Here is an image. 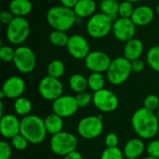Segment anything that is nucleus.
Here are the masks:
<instances>
[{
  "label": "nucleus",
  "mask_w": 159,
  "mask_h": 159,
  "mask_svg": "<svg viewBox=\"0 0 159 159\" xmlns=\"http://www.w3.org/2000/svg\"><path fill=\"white\" fill-rule=\"evenodd\" d=\"M131 126L139 138L152 139L158 132V117L155 112L142 107L137 109L132 115Z\"/></svg>",
  "instance_id": "f257e3e1"
},
{
  "label": "nucleus",
  "mask_w": 159,
  "mask_h": 159,
  "mask_svg": "<svg viewBox=\"0 0 159 159\" xmlns=\"http://www.w3.org/2000/svg\"><path fill=\"white\" fill-rule=\"evenodd\" d=\"M47 129L44 119L35 115H28L20 120V134H22L30 143L39 144L47 136Z\"/></svg>",
  "instance_id": "f03ea898"
},
{
  "label": "nucleus",
  "mask_w": 159,
  "mask_h": 159,
  "mask_svg": "<svg viewBox=\"0 0 159 159\" xmlns=\"http://www.w3.org/2000/svg\"><path fill=\"white\" fill-rule=\"evenodd\" d=\"M76 15L73 8L64 6H55L48 9L47 20L51 28L59 31L70 30L76 21Z\"/></svg>",
  "instance_id": "7ed1b4c3"
},
{
  "label": "nucleus",
  "mask_w": 159,
  "mask_h": 159,
  "mask_svg": "<svg viewBox=\"0 0 159 159\" xmlns=\"http://www.w3.org/2000/svg\"><path fill=\"white\" fill-rule=\"evenodd\" d=\"M131 73V61L123 56L112 60V62L106 72V76L111 84L118 86L126 82Z\"/></svg>",
  "instance_id": "20e7f679"
},
{
  "label": "nucleus",
  "mask_w": 159,
  "mask_h": 159,
  "mask_svg": "<svg viewBox=\"0 0 159 159\" xmlns=\"http://www.w3.org/2000/svg\"><path fill=\"white\" fill-rule=\"evenodd\" d=\"M49 145L52 153L59 157H64L76 150L78 140L73 133L62 130L52 135L49 141Z\"/></svg>",
  "instance_id": "39448f33"
},
{
  "label": "nucleus",
  "mask_w": 159,
  "mask_h": 159,
  "mask_svg": "<svg viewBox=\"0 0 159 159\" xmlns=\"http://www.w3.org/2000/svg\"><path fill=\"white\" fill-rule=\"evenodd\" d=\"M114 20L104 13H95L87 22V32L93 38H102L112 32Z\"/></svg>",
  "instance_id": "423d86ee"
},
{
  "label": "nucleus",
  "mask_w": 159,
  "mask_h": 159,
  "mask_svg": "<svg viewBox=\"0 0 159 159\" xmlns=\"http://www.w3.org/2000/svg\"><path fill=\"white\" fill-rule=\"evenodd\" d=\"M7 38L13 45H21L30 34V24L25 17H14L7 25Z\"/></svg>",
  "instance_id": "0eeeda50"
},
{
  "label": "nucleus",
  "mask_w": 159,
  "mask_h": 159,
  "mask_svg": "<svg viewBox=\"0 0 159 159\" xmlns=\"http://www.w3.org/2000/svg\"><path fill=\"white\" fill-rule=\"evenodd\" d=\"M103 130L102 116H89L82 118L77 124V132L85 140H93L98 138Z\"/></svg>",
  "instance_id": "6e6552de"
},
{
  "label": "nucleus",
  "mask_w": 159,
  "mask_h": 159,
  "mask_svg": "<svg viewBox=\"0 0 159 159\" xmlns=\"http://www.w3.org/2000/svg\"><path fill=\"white\" fill-rule=\"evenodd\" d=\"M13 63L16 69L22 74L33 72L36 66V56L32 48L26 46H19L15 49Z\"/></svg>",
  "instance_id": "1a4fd4ad"
},
{
  "label": "nucleus",
  "mask_w": 159,
  "mask_h": 159,
  "mask_svg": "<svg viewBox=\"0 0 159 159\" xmlns=\"http://www.w3.org/2000/svg\"><path fill=\"white\" fill-rule=\"evenodd\" d=\"M38 92L43 99L54 102L62 95L63 85L59 78L47 75L40 80L38 84Z\"/></svg>",
  "instance_id": "9d476101"
},
{
  "label": "nucleus",
  "mask_w": 159,
  "mask_h": 159,
  "mask_svg": "<svg viewBox=\"0 0 159 159\" xmlns=\"http://www.w3.org/2000/svg\"><path fill=\"white\" fill-rule=\"evenodd\" d=\"M93 104L102 113H111L117 109L119 101L112 90L102 89L93 93Z\"/></svg>",
  "instance_id": "9b49d317"
},
{
  "label": "nucleus",
  "mask_w": 159,
  "mask_h": 159,
  "mask_svg": "<svg viewBox=\"0 0 159 159\" xmlns=\"http://www.w3.org/2000/svg\"><path fill=\"white\" fill-rule=\"evenodd\" d=\"M85 60V66L92 73L107 72L112 60L108 54L101 50L90 51Z\"/></svg>",
  "instance_id": "f8f14e48"
},
{
  "label": "nucleus",
  "mask_w": 159,
  "mask_h": 159,
  "mask_svg": "<svg viewBox=\"0 0 159 159\" xmlns=\"http://www.w3.org/2000/svg\"><path fill=\"white\" fill-rule=\"evenodd\" d=\"M79 109L75 97L72 95H61L52 102V111L62 118L71 117Z\"/></svg>",
  "instance_id": "ddd939ff"
},
{
  "label": "nucleus",
  "mask_w": 159,
  "mask_h": 159,
  "mask_svg": "<svg viewBox=\"0 0 159 159\" xmlns=\"http://www.w3.org/2000/svg\"><path fill=\"white\" fill-rule=\"evenodd\" d=\"M112 33L115 37L122 42H127L132 38L136 34V25L131 19L117 18L113 23Z\"/></svg>",
  "instance_id": "4468645a"
},
{
  "label": "nucleus",
  "mask_w": 159,
  "mask_h": 159,
  "mask_svg": "<svg viewBox=\"0 0 159 159\" xmlns=\"http://www.w3.org/2000/svg\"><path fill=\"white\" fill-rule=\"evenodd\" d=\"M25 90L24 80L18 75L9 76L5 80L0 91V97L3 99L7 97L8 99H17L20 97Z\"/></svg>",
  "instance_id": "2eb2a0df"
},
{
  "label": "nucleus",
  "mask_w": 159,
  "mask_h": 159,
  "mask_svg": "<svg viewBox=\"0 0 159 159\" xmlns=\"http://www.w3.org/2000/svg\"><path fill=\"white\" fill-rule=\"evenodd\" d=\"M69 54L77 60H82L87 57L89 51V45L88 40L81 34H73L69 37L66 46Z\"/></svg>",
  "instance_id": "dca6fc26"
},
{
  "label": "nucleus",
  "mask_w": 159,
  "mask_h": 159,
  "mask_svg": "<svg viewBox=\"0 0 159 159\" xmlns=\"http://www.w3.org/2000/svg\"><path fill=\"white\" fill-rule=\"evenodd\" d=\"M0 133L6 139H12L20 133V120L12 114H7L0 119Z\"/></svg>",
  "instance_id": "f3484780"
},
{
  "label": "nucleus",
  "mask_w": 159,
  "mask_h": 159,
  "mask_svg": "<svg viewBox=\"0 0 159 159\" xmlns=\"http://www.w3.org/2000/svg\"><path fill=\"white\" fill-rule=\"evenodd\" d=\"M155 17V11L149 6H140L135 7L131 16V20L136 26H145L152 22Z\"/></svg>",
  "instance_id": "a211bd4d"
},
{
  "label": "nucleus",
  "mask_w": 159,
  "mask_h": 159,
  "mask_svg": "<svg viewBox=\"0 0 159 159\" xmlns=\"http://www.w3.org/2000/svg\"><path fill=\"white\" fill-rule=\"evenodd\" d=\"M123 52L124 57L130 61L140 59L143 52V44L140 39L134 37L126 42Z\"/></svg>",
  "instance_id": "6ab92c4d"
},
{
  "label": "nucleus",
  "mask_w": 159,
  "mask_h": 159,
  "mask_svg": "<svg viewBox=\"0 0 159 159\" xmlns=\"http://www.w3.org/2000/svg\"><path fill=\"white\" fill-rule=\"evenodd\" d=\"M144 149L145 145L143 140L141 138H133L127 142V143L124 146L123 152L127 158H138L143 155Z\"/></svg>",
  "instance_id": "aec40b11"
},
{
  "label": "nucleus",
  "mask_w": 159,
  "mask_h": 159,
  "mask_svg": "<svg viewBox=\"0 0 159 159\" xmlns=\"http://www.w3.org/2000/svg\"><path fill=\"white\" fill-rule=\"evenodd\" d=\"M97 4L94 0H79L73 8L77 18H89L95 14Z\"/></svg>",
  "instance_id": "412c9836"
},
{
  "label": "nucleus",
  "mask_w": 159,
  "mask_h": 159,
  "mask_svg": "<svg viewBox=\"0 0 159 159\" xmlns=\"http://www.w3.org/2000/svg\"><path fill=\"white\" fill-rule=\"evenodd\" d=\"M32 9L33 4L30 0H10L9 10L15 17H25Z\"/></svg>",
  "instance_id": "4be33fe9"
},
{
  "label": "nucleus",
  "mask_w": 159,
  "mask_h": 159,
  "mask_svg": "<svg viewBox=\"0 0 159 159\" xmlns=\"http://www.w3.org/2000/svg\"><path fill=\"white\" fill-rule=\"evenodd\" d=\"M48 133L55 135L63 130V118L55 113L49 114L44 119Z\"/></svg>",
  "instance_id": "5701e85b"
},
{
  "label": "nucleus",
  "mask_w": 159,
  "mask_h": 159,
  "mask_svg": "<svg viewBox=\"0 0 159 159\" xmlns=\"http://www.w3.org/2000/svg\"><path fill=\"white\" fill-rule=\"evenodd\" d=\"M119 5L117 0H101L100 8L102 13L109 16L114 20L117 19L119 12Z\"/></svg>",
  "instance_id": "b1692460"
},
{
  "label": "nucleus",
  "mask_w": 159,
  "mask_h": 159,
  "mask_svg": "<svg viewBox=\"0 0 159 159\" xmlns=\"http://www.w3.org/2000/svg\"><path fill=\"white\" fill-rule=\"evenodd\" d=\"M13 107H14L15 113L18 116H20L23 117V116L30 115V113L32 111V102L28 98L20 96V97L15 99Z\"/></svg>",
  "instance_id": "393cba45"
},
{
  "label": "nucleus",
  "mask_w": 159,
  "mask_h": 159,
  "mask_svg": "<svg viewBox=\"0 0 159 159\" xmlns=\"http://www.w3.org/2000/svg\"><path fill=\"white\" fill-rule=\"evenodd\" d=\"M69 86L70 89L75 93L86 91V89L89 88L88 78L80 74H75L69 79Z\"/></svg>",
  "instance_id": "a878e982"
},
{
  "label": "nucleus",
  "mask_w": 159,
  "mask_h": 159,
  "mask_svg": "<svg viewBox=\"0 0 159 159\" xmlns=\"http://www.w3.org/2000/svg\"><path fill=\"white\" fill-rule=\"evenodd\" d=\"M88 85L93 92L101 90L104 89L105 77L102 73H91L88 77Z\"/></svg>",
  "instance_id": "bb28decb"
},
{
  "label": "nucleus",
  "mask_w": 159,
  "mask_h": 159,
  "mask_svg": "<svg viewBox=\"0 0 159 159\" xmlns=\"http://www.w3.org/2000/svg\"><path fill=\"white\" fill-rule=\"evenodd\" d=\"M69 37L64 31L53 30L49 34V41L56 47H66L69 41Z\"/></svg>",
  "instance_id": "cd10ccee"
},
{
  "label": "nucleus",
  "mask_w": 159,
  "mask_h": 159,
  "mask_svg": "<svg viewBox=\"0 0 159 159\" xmlns=\"http://www.w3.org/2000/svg\"><path fill=\"white\" fill-rule=\"evenodd\" d=\"M65 72V65L60 60H53L48 65V75L55 78L61 77Z\"/></svg>",
  "instance_id": "c85d7f7f"
},
{
  "label": "nucleus",
  "mask_w": 159,
  "mask_h": 159,
  "mask_svg": "<svg viewBox=\"0 0 159 159\" xmlns=\"http://www.w3.org/2000/svg\"><path fill=\"white\" fill-rule=\"evenodd\" d=\"M146 61L154 71L159 72V46H154L148 50Z\"/></svg>",
  "instance_id": "c756f323"
},
{
  "label": "nucleus",
  "mask_w": 159,
  "mask_h": 159,
  "mask_svg": "<svg viewBox=\"0 0 159 159\" xmlns=\"http://www.w3.org/2000/svg\"><path fill=\"white\" fill-rule=\"evenodd\" d=\"M124 152L116 147H106L101 156V159H124Z\"/></svg>",
  "instance_id": "7c9ffc66"
},
{
  "label": "nucleus",
  "mask_w": 159,
  "mask_h": 159,
  "mask_svg": "<svg viewBox=\"0 0 159 159\" xmlns=\"http://www.w3.org/2000/svg\"><path fill=\"white\" fill-rule=\"evenodd\" d=\"M10 141H11L10 144L12 145V147L18 151H24L28 147V144L30 143L29 141L20 133L13 137Z\"/></svg>",
  "instance_id": "2f4dec72"
},
{
  "label": "nucleus",
  "mask_w": 159,
  "mask_h": 159,
  "mask_svg": "<svg viewBox=\"0 0 159 159\" xmlns=\"http://www.w3.org/2000/svg\"><path fill=\"white\" fill-rule=\"evenodd\" d=\"M134 7H133V3L129 2V1H123L120 3L119 5V12H118V16L120 18H127V19H130L133 12H134Z\"/></svg>",
  "instance_id": "473e14b6"
},
{
  "label": "nucleus",
  "mask_w": 159,
  "mask_h": 159,
  "mask_svg": "<svg viewBox=\"0 0 159 159\" xmlns=\"http://www.w3.org/2000/svg\"><path fill=\"white\" fill-rule=\"evenodd\" d=\"M75 99L79 108H85L89 106L91 102H93V95H91L89 92L87 91L76 93Z\"/></svg>",
  "instance_id": "72a5a7b5"
},
{
  "label": "nucleus",
  "mask_w": 159,
  "mask_h": 159,
  "mask_svg": "<svg viewBox=\"0 0 159 159\" xmlns=\"http://www.w3.org/2000/svg\"><path fill=\"white\" fill-rule=\"evenodd\" d=\"M143 107L153 112L157 111L159 108V98L155 94L146 96L143 101Z\"/></svg>",
  "instance_id": "f704fd0d"
},
{
  "label": "nucleus",
  "mask_w": 159,
  "mask_h": 159,
  "mask_svg": "<svg viewBox=\"0 0 159 159\" xmlns=\"http://www.w3.org/2000/svg\"><path fill=\"white\" fill-rule=\"evenodd\" d=\"M15 57V49L10 46H2L0 48V59L4 62L13 61Z\"/></svg>",
  "instance_id": "c9c22d12"
},
{
  "label": "nucleus",
  "mask_w": 159,
  "mask_h": 159,
  "mask_svg": "<svg viewBox=\"0 0 159 159\" xmlns=\"http://www.w3.org/2000/svg\"><path fill=\"white\" fill-rule=\"evenodd\" d=\"M11 144L6 141L0 142V159H9L12 154Z\"/></svg>",
  "instance_id": "e433bc0d"
},
{
  "label": "nucleus",
  "mask_w": 159,
  "mask_h": 159,
  "mask_svg": "<svg viewBox=\"0 0 159 159\" xmlns=\"http://www.w3.org/2000/svg\"><path fill=\"white\" fill-rule=\"evenodd\" d=\"M146 151L148 153V156L159 158V139L151 141L147 145Z\"/></svg>",
  "instance_id": "4c0bfd02"
},
{
  "label": "nucleus",
  "mask_w": 159,
  "mask_h": 159,
  "mask_svg": "<svg viewBox=\"0 0 159 159\" xmlns=\"http://www.w3.org/2000/svg\"><path fill=\"white\" fill-rule=\"evenodd\" d=\"M118 143H119V138L116 133L110 132L105 136L104 143L106 147H116L118 145Z\"/></svg>",
  "instance_id": "58836bf2"
},
{
  "label": "nucleus",
  "mask_w": 159,
  "mask_h": 159,
  "mask_svg": "<svg viewBox=\"0 0 159 159\" xmlns=\"http://www.w3.org/2000/svg\"><path fill=\"white\" fill-rule=\"evenodd\" d=\"M14 15L11 13L10 10H2L0 13V20L2 21V23L7 25L13 19H14Z\"/></svg>",
  "instance_id": "ea45409f"
},
{
  "label": "nucleus",
  "mask_w": 159,
  "mask_h": 159,
  "mask_svg": "<svg viewBox=\"0 0 159 159\" xmlns=\"http://www.w3.org/2000/svg\"><path fill=\"white\" fill-rule=\"evenodd\" d=\"M144 67H145L144 61H142L141 59H137L131 61V68H132V72L134 73H140L143 71Z\"/></svg>",
  "instance_id": "a19ab883"
},
{
  "label": "nucleus",
  "mask_w": 159,
  "mask_h": 159,
  "mask_svg": "<svg viewBox=\"0 0 159 159\" xmlns=\"http://www.w3.org/2000/svg\"><path fill=\"white\" fill-rule=\"evenodd\" d=\"M63 159H84L83 158V157H82V155L78 152V151H74V152H72V153H70V154H68V155H66V156H64L63 157Z\"/></svg>",
  "instance_id": "79ce46f5"
},
{
  "label": "nucleus",
  "mask_w": 159,
  "mask_h": 159,
  "mask_svg": "<svg viewBox=\"0 0 159 159\" xmlns=\"http://www.w3.org/2000/svg\"><path fill=\"white\" fill-rule=\"evenodd\" d=\"M78 1L79 0H61V3L64 7H70V8H74Z\"/></svg>",
  "instance_id": "37998d69"
},
{
  "label": "nucleus",
  "mask_w": 159,
  "mask_h": 159,
  "mask_svg": "<svg viewBox=\"0 0 159 159\" xmlns=\"http://www.w3.org/2000/svg\"><path fill=\"white\" fill-rule=\"evenodd\" d=\"M0 116H4V106H3V102L2 101L0 102Z\"/></svg>",
  "instance_id": "c03bdc74"
},
{
  "label": "nucleus",
  "mask_w": 159,
  "mask_h": 159,
  "mask_svg": "<svg viewBox=\"0 0 159 159\" xmlns=\"http://www.w3.org/2000/svg\"><path fill=\"white\" fill-rule=\"evenodd\" d=\"M124 1H129V2H131V3H137V2H140L141 0H124Z\"/></svg>",
  "instance_id": "a18cd8bd"
},
{
  "label": "nucleus",
  "mask_w": 159,
  "mask_h": 159,
  "mask_svg": "<svg viewBox=\"0 0 159 159\" xmlns=\"http://www.w3.org/2000/svg\"><path fill=\"white\" fill-rule=\"evenodd\" d=\"M143 159H159V158H156V157H145V158H143Z\"/></svg>",
  "instance_id": "49530a36"
},
{
  "label": "nucleus",
  "mask_w": 159,
  "mask_h": 159,
  "mask_svg": "<svg viewBox=\"0 0 159 159\" xmlns=\"http://www.w3.org/2000/svg\"><path fill=\"white\" fill-rule=\"evenodd\" d=\"M156 11H157V13L159 15V4L157 5V9H156Z\"/></svg>",
  "instance_id": "de8ad7c7"
},
{
  "label": "nucleus",
  "mask_w": 159,
  "mask_h": 159,
  "mask_svg": "<svg viewBox=\"0 0 159 159\" xmlns=\"http://www.w3.org/2000/svg\"><path fill=\"white\" fill-rule=\"evenodd\" d=\"M157 117H158V120H159V108L157 109Z\"/></svg>",
  "instance_id": "09e8293b"
},
{
  "label": "nucleus",
  "mask_w": 159,
  "mask_h": 159,
  "mask_svg": "<svg viewBox=\"0 0 159 159\" xmlns=\"http://www.w3.org/2000/svg\"><path fill=\"white\" fill-rule=\"evenodd\" d=\"M127 159H138V158H134V157H130V158H127Z\"/></svg>",
  "instance_id": "8fccbe9b"
},
{
  "label": "nucleus",
  "mask_w": 159,
  "mask_h": 159,
  "mask_svg": "<svg viewBox=\"0 0 159 159\" xmlns=\"http://www.w3.org/2000/svg\"><path fill=\"white\" fill-rule=\"evenodd\" d=\"M48 159H59V158H53V157H51V158H48Z\"/></svg>",
  "instance_id": "3c124183"
},
{
  "label": "nucleus",
  "mask_w": 159,
  "mask_h": 159,
  "mask_svg": "<svg viewBox=\"0 0 159 159\" xmlns=\"http://www.w3.org/2000/svg\"><path fill=\"white\" fill-rule=\"evenodd\" d=\"M18 159H22V158H18Z\"/></svg>",
  "instance_id": "603ef678"
}]
</instances>
